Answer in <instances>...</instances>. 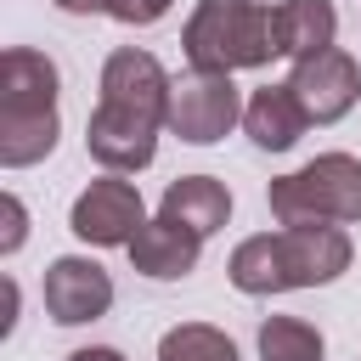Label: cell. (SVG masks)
Returning a JSON list of instances; mask_svg holds the SVG:
<instances>
[{
    "instance_id": "cell-2",
    "label": "cell",
    "mask_w": 361,
    "mask_h": 361,
    "mask_svg": "<svg viewBox=\"0 0 361 361\" xmlns=\"http://www.w3.org/2000/svg\"><path fill=\"white\" fill-rule=\"evenodd\" d=\"M350 231L344 226H282L243 237L231 254V288L248 299L288 293V288H327L350 271Z\"/></svg>"
},
{
    "instance_id": "cell-10",
    "label": "cell",
    "mask_w": 361,
    "mask_h": 361,
    "mask_svg": "<svg viewBox=\"0 0 361 361\" xmlns=\"http://www.w3.org/2000/svg\"><path fill=\"white\" fill-rule=\"evenodd\" d=\"M197 259H203V237L175 226V220H164V214L147 220L135 231V243H130V265L141 276H152V282H180V276L197 271Z\"/></svg>"
},
{
    "instance_id": "cell-16",
    "label": "cell",
    "mask_w": 361,
    "mask_h": 361,
    "mask_svg": "<svg viewBox=\"0 0 361 361\" xmlns=\"http://www.w3.org/2000/svg\"><path fill=\"white\" fill-rule=\"evenodd\" d=\"M0 220H6V231H0V254L11 259V254L28 243V209H23V197L6 192V197H0Z\"/></svg>"
},
{
    "instance_id": "cell-17",
    "label": "cell",
    "mask_w": 361,
    "mask_h": 361,
    "mask_svg": "<svg viewBox=\"0 0 361 361\" xmlns=\"http://www.w3.org/2000/svg\"><path fill=\"white\" fill-rule=\"evenodd\" d=\"M169 6H175V0H113L107 17H118L124 28H147V23H158Z\"/></svg>"
},
{
    "instance_id": "cell-9",
    "label": "cell",
    "mask_w": 361,
    "mask_h": 361,
    "mask_svg": "<svg viewBox=\"0 0 361 361\" xmlns=\"http://www.w3.org/2000/svg\"><path fill=\"white\" fill-rule=\"evenodd\" d=\"M39 299H45V316L56 327H79V322H96L107 316L113 305V276L85 259V254H62L45 265V282H39Z\"/></svg>"
},
{
    "instance_id": "cell-18",
    "label": "cell",
    "mask_w": 361,
    "mask_h": 361,
    "mask_svg": "<svg viewBox=\"0 0 361 361\" xmlns=\"http://www.w3.org/2000/svg\"><path fill=\"white\" fill-rule=\"evenodd\" d=\"M56 11H73V17H96V11H113V0H51Z\"/></svg>"
},
{
    "instance_id": "cell-12",
    "label": "cell",
    "mask_w": 361,
    "mask_h": 361,
    "mask_svg": "<svg viewBox=\"0 0 361 361\" xmlns=\"http://www.w3.org/2000/svg\"><path fill=\"white\" fill-rule=\"evenodd\" d=\"M158 214L175 220V226H186V231H197V237H214V231L231 220V192H226V180H214V175H180V180L164 186Z\"/></svg>"
},
{
    "instance_id": "cell-13",
    "label": "cell",
    "mask_w": 361,
    "mask_h": 361,
    "mask_svg": "<svg viewBox=\"0 0 361 361\" xmlns=\"http://www.w3.org/2000/svg\"><path fill=\"white\" fill-rule=\"evenodd\" d=\"M305 107H299V96L288 90V85H265V90H254L248 96V107H243V130H248V141L254 147H265V152H288L299 135H305Z\"/></svg>"
},
{
    "instance_id": "cell-1",
    "label": "cell",
    "mask_w": 361,
    "mask_h": 361,
    "mask_svg": "<svg viewBox=\"0 0 361 361\" xmlns=\"http://www.w3.org/2000/svg\"><path fill=\"white\" fill-rule=\"evenodd\" d=\"M169 90L175 79L152 51L118 45L102 62V102L85 124V152L107 175H135L158 158V130H169Z\"/></svg>"
},
{
    "instance_id": "cell-3",
    "label": "cell",
    "mask_w": 361,
    "mask_h": 361,
    "mask_svg": "<svg viewBox=\"0 0 361 361\" xmlns=\"http://www.w3.org/2000/svg\"><path fill=\"white\" fill-rule=\"evenodd\" d=\"M56 62L34 45H11L0 56V164L6 169H28L39 158H51L56 147Z\"/></svg>"
},
{
    "instance_id": "cell-4",
    "label": "cell",
    "mask_w": 361,
    "mask_h": 361,
    "mask_svg": "<svg viewBox=\"0 0 361 361\" xmlns=\"http://www.w3.org/2000/svg\"><path fill=\"white\" fill-rule=\"evenodd\" d=\"M180 51H186L192 73L265 68L276 56V45H271V11L259 0H197V11L180 28Z\"/></svg>"
},
{
    "instance_id": "cell-7",
    "label": "cell",
    "mask_w": 361,
    "mask_h": 361,
    "mask_svg": "<svg viewBox=\"0 0 361 361\" xmlns=\"http://www.w3.org/2000/svg\"><path fill=\"white\" fill-rule=\"evenodd\" d=\"M68 226H73V237L90 243V248H130L135 231L147 226V209H141L135 180H124V175H102V180H90V186L73 197Z\"/></svg>"
},
{
    "instance_id": "cell-14",
    "label": "cell",
    "mask_w": 361,
    "mask_h": 361,
    "mask_svg": "<svg viewBox=\"0 0 361 361\" xmlns=\"http://www.w3.org/2000/svg\"><path fill=\"white\" fill-rule=\"evenodd\" d=\"M259 361H322V333L299 316L259 322Z\"/></svg>"
},
{
    "instance_id": "cell-6",
    "label": "cell",
    "mask_w": 361,
    "mask_h": 361,
    "mask_svg": "<svg viewBox=\"0 0 361 361\" xmlns=\"http://www.w3.org/2000/svg\"><path fill=\"white\" fill-rule=\"evenodd\" d=\"M243 96L231 85V73H186L169 90V130L186 147H214L231 124H243Z\"/></svg>"
},
{
    "instance_id": "cell-8",
    "label": "cell",
    "mask_w": 361,
    "mask_h": 361,
    "mask_svg": "<svg viewBox=\"0 0 361 361\" xmlns=\"http://www.w3.org/2000/svg\"><path fill=\"white\" fill-rule=\"evenodd\" d=\"M288 90L299 96V107H305V118H310V124H338V118L361 102V68H355V56H350V51L327 45V51H316V56L293 62Z\"/></svg>"
},
{
    "instance_id": "cell-5",
    "label": "cell",
    "mask_w": 361,
    "mask_h": 361,
    "mask_svg": "<svg viewBox=\"0 0 361 361\" xmlns=\"http://www.w3.org/2000/svg\"><path fill=\"white\" fill-rule=\"evenodd\" d=\"M282 226H355L361 220V158L322 152L293 175H276L265 192Z\"/></svg>"
},
{
    "instance_id": "cell-19",
    "label": "cell",
    "mask_w": 361,
    "mask_h": 361,
    "mask_svg": "<svg viewBox=\"0 0 361 361\" xmlns=\"http://www.w3.org/2000/svg\"><path fill=\"white\" fill-rule=\"evenodd\" d=\"M68 361H124V355H118L113 344H85V350H73Z\"/></svg>"
},
{
    "instance_id": "cell-15",
    "label": "cell",
    "mask_w": 361,
    "mask_h": 361,
    "mask_svg": "<svg viewBox=\"0 0 361 361\" xmlns=\"http://www.w3.org/2000/svg\"><path fill=\"white\" fill-rule=\"evenodd\" d=\"M158 361H237V344L209 322H180V327L164 333Z\"/></svg>"
},
{
    "instance_id": "cell-11",
    "label": "cell",
    "mask_w": 361,
    "mask_h": 361,
    "mask_svg": "<svg viewBox=\"0 0 361 361\" xmlns=\"http://www.w3.org/2000/svg\"><path fill=\"white\" fill-rule=\"evenodd\" d=\"M333 39H338L333 0H282V6H271V45H276V56L305 62V56L327 51Z\"/></svg>"
}]
</instances>
